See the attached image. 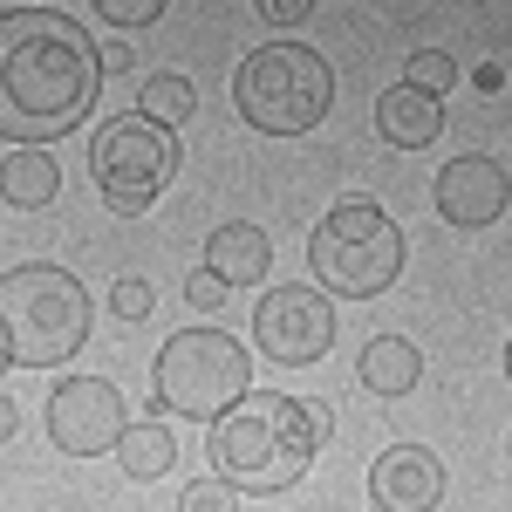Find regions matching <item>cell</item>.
<instances>
[{
	"label": "cell",
	"instance_id": "cell-1",
	"mask_svg": "<svg viewBox=\"0 0 512 512\" xmlns=\"http://www.w3.org/2000/svg\"><path fill=\"white\" fill-rule=\"evenodd\" d=\"M103 89V48L82 21L55 7H14L0 14V137L41 151L69 137Z\"/></svg>",
	"mask_w": 512,
	"mask_h": 512
},
{
	"label": "cell",
	"instance_id": "cell-2",
	"mask_svg": "<svg viewBox=\"0 0 512 512\" xmlns=\"http://www.w3.org/2000/svg\"><path fill=\"white\" fill-rule=\"evenodd\" d=\"M315 451L301 396L246 390L226 417H212V478H226L233 492H287L315 465Z\"/></svg>",
	"mask_w": 512,
	"mask_h": 512
},
{
	"label": "cell",
	"instance_id": "cell-3",
	"mask_svg": "<svg viewBox=\"0 0 512 512\" xmlns=\"http://www.w3.org/2000/svg\"><path fill=\"white\" fill-rule=\"evenodd\" d=\"M89 287L69 267L28 260L0 280V349L14 369H62L89 342Z\"/></svg>",
	"mask_w": 512,
	"mask_h": 512
},
{
	"label": "cell",
	"instance_id": "cell-4",
	"mask_svg": "<svg viewBox=\"0 0 512 512\" xmlns=\"http://www.w3.org/2000/svg\"><path fill=\"white\" fill-rule=\"evenodd\" d=\"M233 103L260 137H308L328 117V103H335V76H328V62H321L315 48L267 41V48H253L239 62Z\"/></svg>",
	"mask_w": 512,
	"mask_h": 512
},
{
	"label": "cell",
	"instance_id": "cell-5",
	"mask_svg": "<svg viewBox=\"0 0 512 512\" xmlns=\"http://www.w3.org/2000/svg\"><path fill=\"white\" fill-rule=\"evenodd\" d=\"M308 274L321 294L342 301H376L396 274H403V233L383 205L369 198H342L308 239Z\"/></svg>",
	"mask_w": 512,
	"mask_h": 512
},
{
	"label": "cell",
	"instance_id": "cell-6",
	"mask_svg": "<svg viewBox=\"0 0 512 512\" xmlns=\"http://www.w3.org/2000/svg\"><path fill=\"white\" fill-rule=\"evenodd\" d=\"M151 383H158L151 396L171 417L212 424V417H226L239 396L253 390V355L239 349L233 335H219V328H185V335H171L158 349Z\"/></svg>",
	"mask_w": 512,
	"mask_h": 512
},
{
	"label": "cell",
	"instance_id": "cell-7",
	"mask_svg": "<svg viewBox=\"0 0 512 512\" xmlns=\"http://www.w3.org/2000/svg\"><path fill=\"white\" fill-rule=\"evenodd\" d=\"M178 171V137L151 117H110L89 137V178L110 212H151Z\"/></svg>",
	"mask_w": 512,
	"mask_h": 512
},
{
	"label": "cell",
	"instance_id": "cell-8",
	"mask_svg": "<svg viewBox=\"0 0 512 512\" xmlns=\"http://www.w3.org/2000/svg\"><path fill=\"white\" fill-rule=\"evenodd\" d=\"M253 335H260L267 362L308 369V362H321V355L335 349V301L321 294L315 280H280L253 308Z\"/></svg>",
	"mask_w": 512,
	"mask_h": 512
},
{
	"label": "cell",
	"instance_id": "cell-9",
	"mask_svg": "<svg viewBox=\"0 0 512 512\" xmlns=\"http://www.w3.org/2000/svg\"><path fill=\"white\" fill-rule=\"evenodd\" d=\"M130 417H123V390L110 376H62L48 390V437L55 451L69 458H96V451H117Z\"/></svg>",
	"mask_w": 512,
	"mask_h": 512
},
{
	"label": "cell",
	"instance_id": "cell-10",
	"mask_svg": "<svg viewBox=\"0 0 512 512\" xmlns=\"http://www.w3.org/2000/svg\"><path fill=\"white\" fill-rule=\"evenodd\" d=\"M431 205L451 219V226H492V219H506L512 185H506V171H499L492 158L465 151V158H451L444 171H437Z\"/></svg>",
	"mask_w": 512,
	"mask_h": 512
},
{
	"label": "cell",
	"instance_id": "cell-11",
	"mask_svg": "<svg viewBox=\"0 0 512 512\" xmlns=\"http://www.w3.org/2000/svg\"><path fill=\"white\" fill-rule=\"evenodd\" d=\"M369 499L383 512H437L444 506V465L424 444H390L369 465Z\"/></svg>",
	"mask_w": 512,
	"mask_h": 512
},
{
	"label": "cell",
	"instance_id": "cell-12",
	"mask_svg": "<svg viewBox=\"0 0 512 512\" xmlns=\"http://www.w3.org/2000/svg\"><path fill=\"white\" fill-rule=\"evenodd\" d=\"M437 130H444V110H437L431 89L390 82V89L376 96V137H383V144H396V151H424V144H437Z\"/></svg>",
	"mask_w": 512,
	"mask_h": 512
},
{
	"label": "cell",
	"instance_id": "cell-13",
	"mask_svg": "<svg viewBox=\"0 0 512 512\" xmlns=\"http://www.w3.org/2000/svg\"><path fill=\"white\" fill-rule=\"evenodd\" d=\"M267 267H274V239L260 233V226H246V219H233V226H219V233L205 239V274H219L226 287L267 280Z\"/></svg>",
	"mask_w": 512,
	"mask_h": 512
},
{
	"label": "cell",
	"instance_id": "cell-14",
	"mask_svg": "<svg viewBox=\"0 0 512 512\" xmlns=\"http://www.w3.org/2000/svg\"><path fill=\"white\" fill-rule=\"evenodd\" d=\"M355 376H362L369 396H410L417 383H424V349H417L410 335H369Z\"/></svg>",
	"mask_w": 512,
	"mask_h": 512
},
{
	"label": "cell",
	"instance_id": "cell-15",
	"mask_svg": "<svg viewBox=\"0 0 512 512\" xmlns=\"http://www.w3.org/2000/svg\"><path fill=\"white\" fill-rule=\"evenodd\" d=\"M171 458H178V437L164 431L158 417L130 424V431H123V444H117V465H123L130 478H137V485H151V478H164V472H171Z\"/></svg>",
	"mask_w": 512,
	"mask_h": 512
},
{
	"label": "cell",
	"instance_id": "cell-16",
	"mask_svg": "<svg viewBox=\"0 0 512 512\" xmlns=\"http://www.w3.org/2000/svg\"><path fill=\"white\" fill-rule=\"evenodd\" d=\"M55 185H62V171H55V158L48 151H14V158L0 164V198L7 205H48L55 198Z\"/></svg>",
	"mask_w": 512,
	"mask_h": 512
},
{
	"label": "cell",
	"instance_id": "cell-17",
	"mask_svg": "<svg viewBox=\"0 0 512 512\" xmlns=\"http://www.w3.org/2000/svg\"><path fill=\"white\" fill-rule=\"evenodd\" d=\"M198 110V89L185 76H144L137 82V117H151V123H164V130H171V123H185Z\"/></svg>",
	"mask_w": 512,
	"mask_h": 512
},
{
	"label": "cell",
	"instance_id": "cell-18",
	"mask_svg": "<svg viewBox=\"0 0 512 512\" xmlns=\"http://www.w3.org/2000/svg\"><path fill=\"white\" fill-rule=\"evenodd\" d=\"M403 82H417V89H431V96H444V89L458 82V62H451L444 48H417V55H410V76H403Z\"/></svg>",
	"mask_w": 512,
	"mask_h": 512
},
{
	"label": "cell",
	"instance_id": "cell-19",
	"mask_svg": "<svg viewBox=\"0 0 512 512\" xmlns=\"http://www.w3.org/2000/svg\"><path fill=\"white\" fill-rule=\"evenodd\" d=\"M151 308H158V287H151V280L123 274L117 287H110V315H117V321H144Z\"/></svg>",
	"mask_w": 512,
	"mask_h": 512
},
{
	"label": "cell",
	"instance_id": "cell-20",
	"mask_svg": "<svg viewBox=\"0 0 512 512\" xmlns=\"http://www.w3.org/2000/svg\"><path fill=\"white\" fill-rule=\"evenodd\" d=\"M96 7V21H110V28H151L171 0H89Z\"/></svg>",
	"mask_w": 512,
	"mask_h": 512
},
{
	"label": "cell",
	"instance_id": "cell-21",
	"mask_svg": "<svg viewBox=\"0 0 512 512\" xmlns=\"http://www.w3.org/2000/svg\"><path fill=\"white\" fill-rule=\"evenodd\" d=\"M178 512H239V492L226 478H192L185 499H178Z\"/></svg>",
	"mask_w": 512,
	"mask_h": 512
},
{
	"label": "cell",
	"instance_id": "cell-22",
	"mask_svg": "<svg viewBox=\"0 0 512 512\" xmlns=\"http://www.w3.org/2000/svg\"><path fill=\"white\" fill-rule=\"evenodd\" d=\"M185 301H192L198 315H212V308L226 301V280H219V274H192V287H185Z\"/></svg>",
	"mask_w": 512,
	"mask_h": 512
},
{
	"label": "cell",
	"instance_id": "cell-23",
	"mask_svg": "<svg viewBox=\"0 0 512 512\" xmlns=\"http://www.w3.org/2000/svg\"><path fill=\"white\" fill-rule=\"evenodd\" d=\"M260 14H267L274 28H301V21L315 14V0H260Z\"/></svg>",
	"mask_w": 512,
	"mask_h": 512
},
{
	"label": "cell",
	"instance_id": "cell-24",
	"mask_svg": "<svg viewBox=\"0 0 512 512\" xmlns=\"http://www.w3.org/2000/svg\"><path fill=\"white\" fill-rule=\"evenodd\" d=\"M308 431H315V444H328V431H335V417H328V403H308Z\"/></svg>",
	"mask_w": 512,
	"mask_h": 512
},
{
	"label": "cell",
	"instance_id": "cell-25",
	"mask_svg": "<svg viewBox=\"0 0 512 512\" xmlns=\"http://www.w3.org/2000/svg\"><path fill=\"white\" fill-rule=\"evenodd\" d=\"M14 424H21V410H14V396L0 390V444H7V437H14Z\"/></svg>",
	"mask_w": 512,
	"mask_h": 512
},
{
	"label": "cell",
	"instance_id": "cell-26",
	"mask_svg": "<svg viewBox=\"0 0 512 512\" xmlns=\"http://www.w3.org/2000/svg\"><path fill=\"white\" fill-rule=\"evenodd\" d=\"M110 69H130V48H123V41H110V48H103V76H110Z\"/></svg>",
	"mask_w": 512,
	"mask_h": 512
},
{
	"label": "cell",
	"instance_id": "cell-27",
	"mask_svg": "<svg viewBox=\"0 0 512 512\" xmlns=\"http://www.w3.org/2000/svg\"><path fill=\"white\" fill-rule=\"evenodd\" d=\"M506 376H512V342H506Z\"/></svg>",
	"mask_w": 512,
	"mask_h": 512
},
{
	"label": "cell",
	"instance_id": "cell-28",
	"mask_svg": "<svg viewBox=\"0 0 512 512\" xmlns=\"http://www.w3.org/2000/svg\"><path fill=\"white\" fill-rule=\"evenodd\" d=\"M0 369H7V349H0Z\"/></svg>",
	"mask_w": 512,
	"mask_h": 512
}]
</instances>
